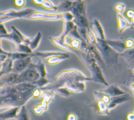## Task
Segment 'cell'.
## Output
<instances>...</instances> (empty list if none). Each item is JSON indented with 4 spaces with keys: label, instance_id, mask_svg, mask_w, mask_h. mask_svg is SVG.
<instances>
[{
    "label": "cell",
    "instance_id": "6da1fadb",
    "mask_svg": "<svg viewBox=\"0 0 134 120\" xmlns=\"http://www.w3.org/2000/svg\"><path fill=\"white\" fill-rule=\"evenodd\" d=\"M94 46L99 53L103 61L107 64L117 63L119 54L108 46L103 40L96 38V43Z\"/></svg>",
    "mask_w": 134,
    "mask_h": 120
},
{
    "label": "cell",
    "instance_id": "7a4b0ae2",
    "mask_svg": "<svg viewBox=\"0 0 134 120\" xmlns=\"http://www.w3.org/2000/svg\"><path fill=\"white\" fill-rule=\"evenodd\" d=\"M82 57L86 63L91 73L92 77L90 78V80H93L95 82L103 83L106 85H108L107 83L106 82L103 77L101 69L97 64L96 61L87 53L82 54Z\"/></svg>",
    "mask_w": 134,
    "mask_h": 120
},
{
    "label": "cell",
    "instance_id": "3957f363",
    "mask_svg": "<svg viewBox=\"0 0 134 120\" xmlns=\"http://www.w3.org/2000/svg\"><path fill=\"white\" fill-rule=\"evenodd\" d=\"M40 78L35 68V64L32 62L23 71L20 73L14 82V84L21 83H32Z\"/></svg>",
    "mask_w": 134,
    "mask_h": 120
},
{
    "label": "cell",
    "instance_id": "277c9868",
    "mask_svg": "<svg viewBox=\"0 0 134 120\" xmlns=\"http://www.w3.org/2000/svg\"><path fill=\"white\" fill-rule=\"evenodd\" d=\"M35 11V10L31 8H26L18 11L9 9L0 12V24L16 18H24Z\"/></svg>",
    "mask_w": 134,
    "mask_h": 120
},
{
    "label": "cell",
    "instance_id": "5b68a950",
    "mask_svg": "<svg viewBox=\"0 0 134 120\" xmlns=\"http://www.w3.org/2000/svg\"><path fill=\"white\" fill-rule=\"evenodd\" d=\"M61 13L58 14L48 13L41 12L35 11L29 15L25 17L24 18L36 20V19H43L46 20H57L60 19Z\"/></svg>",
    "mask_w": 134,
    "mask_h": 120
},
{
    "label": "cell",
    "instance_id": "8992f818",
    "mask_svg": "<svg viewBox=\"0 0 134 120\" xmlns=\"http://www.w3.org/2000/svg\"><path fill=\"white\" fill-rule=\"evenodd\" d=\"M31 57L13 60L12 66V72L19 74L25 70L31 63Z\"/></svg>",
    "mask_w": 134,
    "mask_h": 120
},
{
    "label": "cell",
    "instance_id": "52a82bcc",
    "mask_svg": "<svg viewBox=\"0 0 134 120\" xmlns=\"http://www.w3.org/2000/svg\"><path fill=\"white\" fill-rule=\"evenodd\" d=\"M65 36L61 34L60 36L57 37H49V39L51 42L54 46L59 47L64 50L73 52L77 55V53L75 50L73 49L69 45L67 44L65 42Z\"/></svg>",
    "mask_w": 134,
    "mask_h": 120
},
{
    "label": "cell",
    "instance_id": "ba28073f",
    "mask_svg": "<svg viewBox=\"0 0 134 120\" xmlns=\"http://www.w3.org/2000/svg\"><path fill=\"white\" fill-rule=\"evenodd\" d=\"M70 12L71 13L74 17L81 15H86V7L84 2L83 0L73 1Z\"/></svg>",
    "mask_w": 134,
    "mask_h": 120
},
{
    "label": "cell",
    "instance_id": "9c48e42d",
    "mask_svg": "<svg viewBox=\"0 0 134 120\" xmlns=\"http://www.w3.org/2000/svg\"><path fill=\"white\" fill-rule=\"evenodd\" d=\"M103 41L118 54L121 53L126 49L124 42L121 41L108 40L106 39L103 40Z\"/></svg>",
    "mask_w": 134,
    "mask_h": 120
},
{
    "label": "cell",
    "instance_id": "30bf717a",
    "mask_svg": "<svg viewBox=\"0 0 134 120\" xmlns=\"http://www.w3.org/2000/svg\"><path fill=\"white\" fill-rule=\"evenodd\" d=\"M64 87L68 90L74 92H81L84 89V84L80 81L68 82L63 84Z\"/></svg>",
    "mask_w": 134,
    "mask_h": 120
},
{
    "label": "cell",
    "instance_id": "8fae6325",
    "mask_svg": "<svg viewBox=\"0 0 134 120\" xmlns=\"http://www.w3.org/2000/svg\"><path fill=\"white\" fill-rule=\"evenodd\" d=\"M92 27H93L94 31L96 33L97 38L101 39V40L105 39V37L103 29L99 21H98V20L97 19L94 18L92 20Z\"/></svg>",
    "mask_w": 134,
    "mask_h": 120
},
{
    "label": "cell",
    "instance_id": "7c38bea8",
    "mask_svg": "<svg viewBox=\"0 0 134 120\" xmlns=\"http://www.w3.org/2000/svg\"><path fill=\"white\" fill-rule=\"evenodd\" d=\"M117 20L118 29L120 33H122L126 28L131 27V23H129L121 14L117 13Z\"/></svg>",
    "mask_w": 134,
    "mask_h": 120
},
{
    "label": "cell",
    "instance_id": "4fadbf2b",
    "mask_svg": "<svg viewBox=\"0 0 134 120\" xmlns=\"http://www.w3.org/2000/svg\"><path fill=\"white\" fill-rule=\"evenodd\" d=\"M103 93L107 94L110 97L122 95L125 93L121 90L118 86L115 85H111L108 88L101 91Z\"/></svg>",
    "mask_w": 134,
    "mask_h": 120
},
{
    "label": "cell",
    "instance_id": "5bb4252c",
    "mask_svg": "<svg viewBox=\"0 0 134 120\" xmlns=\"http://www.w3.org/2000/svg\"><path fill=\"white\" fill-rule=\"evenodd\" d=\"M74 24L79 27H84L88 28V22L86 15H81L74 17L72 20Z\"/></svg>",
    "mask_w": 134,
    "mask_h": 120
},
{
    "label": "cell",
    "instance_id": "9a60e30c",
    "mask_svg": "<svg viewBox=\"0 0 134 120\" xmlns=\"http://www.w3.org/2000/svg\"><path fill=\"white\" fill-rule=\"evenodd\" d=\"M18 108V107H13L0 113V118L5 120L16 117Z\"/></svg>",
    "mask_w": 134,
    "mask_h": 120
},
{
    "label": "cell",
    "instance_id": "2e32d148",
    "mask_svg": "<svg viewBox=\"0 0 134 120\" xmlns=\"http://www.w3.org/2000/svg\"><path fill=\"white\" fill-rule=\"evenodd\" d=\"M69 57V56L67 53H62L60 54L54 55L51 57H50L47 58V62L49 64H54L58 63L61 61L67 59Z\"/></svg>",
    "mask_w": 134,
    "mask_h": 120
},
{
    "label": "cell",
    "instance_id": "e0dca14e",
    "mask_svg": "<svg viewBox=\"0 0 134 120\" xmlns=\"http://www.w3.org/2000/svg\"><path fill=\"white\" fill-rule=\"evenodd\" d=\"M73 2L69 0H60L58 6H57V11L66 12H70Z\"/></svg>",
    "mask_w": 134,
    "mask_h": 120
},
{
    "label": "cell",
    "instance_id": "ac0fdd59",
    "mask_svg": "<svg viewBox=\"0 0 134 120\" xmlns=\"http://www.w3.org/2000/svg\"><path fill=\"white\" fill-rule=\"evenodd\" d=\"M0 37L1 38H5L9 40H10L14 42L16 45L21 43L20 39L19 37L17 35V34L13 30L10 33H7L4 35H0Z\"/></svg>",
    "mask_w": 134,
    "mask_h": 120
},
{
    "label": "cell",
    "instance_id": "d6986e66",
    "mask_svg": "<svg viewBox=\"0 0 134 120\" xmlns=\"http://www.w3.org/2000/svg\"><path fill=\"white\" fill-rule=\"evenodd\" d=\"M62 52H54V51H38L36 52H32L30 55L31 57H34V56H37V57H39L42 58H48L50 57L54 56V55H58V54H62Z\"/></svg>",
    "mask_w": 134,
    "mask_h": 120
},
{
    "label": "cell",
    "instance_id": "ffe728a7",
    "mask_svg": "<svg viewBox=\"0 0 134 120\" xmlns=\"http://www.w3.org/2000/svg\"><path fill=\"white\" fill-rule=\"evenodd\" d=\"M41 38H42V35L41 32L39 31L36 34L35 37L32 40H30L28 44V46L32 51L37 48V47L39 44V42L40 41Z\"/></svg>",
    "mask_w": 134,
    "mask_h": 120
},
{
    "label": "cell",
    "instance_id": "44dd1931",
    "mask_svg": "<svg viewBox=\"0 0 134 120\" xmlns=\"http://www.w3.org/2000/svg\"><path fill=\"white\" fill-rule=\"evenodd\" d=\"M10 28L12 29V30L14 31L16 34L17 35H18V36L19 37V39H20L21 41V43H24L25 45H28L30 40L29 38L26 37V36H25L22 33H21V32H20L15 26H10Z\"/></svg>",
    "mask_w": 134,
    "mask_h": 120
},
{
    "label": "cell",
    "instance_id": "7402d4cb",
    "mask_svg": "<svg viewBox=\"0 0 134 120\" xmlns=\"http://www.w3.org/2000/svg\"><path fill=\"white\" fill-rule=\"evenodd\" d=\"M16 50L17 52L25 53H32V50L29 47L28 45H26L22 43L16 45Z\"/></svg>",
    "mask_w": 134,
    "mask_h": 120
},
{
    "label": "cell",
    "instance_id": "603a6c76",
    "mask_svg": "<svg viewBox=\"0 0 134 120\" xmlns=\"http://www.w3.org/2000/svg\"><path fill=\"white\" fill-rule=\"evenodd\" d=\"M119 56H122L123 58L125 59L128 61L133 62V48L128 49V50L126 49L123 52L119 54Z\"/></svg>",
    "mask_w": 134,
    "mask_h": 120
},
{
    "label": "cell",
    "instance_id": "cb8c5ba5",
    "mask_svg": "<svg viewBox=\"0 0 134 120\" xmlns=\"http://www.w3.org/2000/svg\"><path fill=\"white\" fill-rule=\"evenodd\" d=\"M35 64L36 69L39 74L40 78H44L47 73L44 64L41 62L40 60H39L36 64Z\"/></svg>",
    "mask_w": 134,
    "mask_h": 120
},
{
    "label": "cell",
    "instance_id": "d4e9b609",
    "mask_svg": "<svg viewBox=\"0 0 134 120\" xmlns=\"http://www.w3.org/2000/svg\"><path fill=\"white\" fill-rule=\"evenodd\" d=\"M75 25L72 21H64L63 24V30L62 34L66 36L69 32L74 28Z\"/></svg>",
    "mask_w": 134,
    "mask_h": 120
},
{
    "label": "cell",
    "instance_id": "484cf974",
    "mask_svg": "<svg viewBox=\"0 0 134 120\" xmlns=\"http://www.w3.org/2000/svg\"><path fill=\"white\" fill-rule=\"evenodd\" d=\"M7 74L4 78L3 80L4 82L7 84H13L15 80L18 77V73L12 72V73H8Z\"/></svg>",
    "mask_w": 134,
    "mask_h": 120
},
{
    "label": "cell",
    "instance_id": "4316f807",
    "mask_svg": "<svg viewBox=\"0 0 134 120\" xmlns=\"http://www.w3.org/2000/svg\"><path fill=\"white\" fill-rule=\"evenodd\" d=\"M87 37L88 42L90 44L95 46L96 43V38L90 29V28H88L87 29Z\"/></svg>",
    "mask_w": 134,
    "mask_h": 120
},
{
    "label": "cell",
    "instance_id": "83f0119b",
    "mask_svg": "<svg viewBox=\"0 0 134 120\" xmlns=\"http://www.w3.org/2000/svg\"><path fill=\"white\" fill-rule=\"evenodd\" d=\"M87 28H84V27H79L77 28V32L80 36V37L87 43H90L88 42L87 37Z\"/></svg>",
    "mask_w": 134,
    "mask_h": 120
},
{
    "label": "cell",
    "instance_id": "f1b7e54d",
    "mask_svg": "<svg viewBox=\"0 0 134 120\" xmlns=\"http://www.w3.org/2000/svg\"><path fill=\"white\" fill-rule=\"evenodd\" d=\"M74 17L73 15L70 12H66L61 13V18L60 20L64 21H72Z\"/></svg>",
    "mask_w": 134,
    "mask_h": 120
},
{
    "label": "cell",
    "instance_id": "f546056e",
    "mask_svg": "<svg viewBox=\"0 0 134 120\" xmlns=\"http://www.w3.org/2000/svg\"><path fill=\"white\" fill-rule=\"evenodd\" d=\"M42 7H43L45 8L53 10L54 11H57V6H55L49 0H44L42 4L41 5Z\"/></svg>",
    "mask_w": 134,
    "mask_h": 120
},
{
    "label": "cell",
    "instance_id": "4dcf8cb0",
    "mask_svg": "<svg viewBox=\"0 0 134 120\" xmlns=\"http://www.w3.org/2000/svg\"><path fill=\"white\" fill-rule=\"evenodd\" d=\"M16 116L17 120H29L24 106L21 108L20 112L16 115Z\"/></svg>",
    "mask_w": 134,
    "mask_h": 120
},
{
    "label": "cell",
    "instance_id": "1f68e13d",
    "mask_svg": "<svg viewBox=\"0 0 134 120\" xmlns=\"http://www.w3.org/2000/svg\"><path fill=\"white\" fill-rule=\"evenodd\" d=\"M113 9L117 13H122L125 9V5L122 3H117L113 6Z\"/></svg>",
    "mask_w": 134,
    "mask_h": 120
},
{
    "label": "cell",
    "instance_id": "d6a6232c",
    "mask_svg": "<svg viewBox=\"0 0 134 120\" xmlns=\"http://www.w3.org/2000/svg\"><path fill=\"white\" fill-rule=\"evenodd\" d=\"M55 92L58 94L63 96H68L70 95L69 91L65 88H59L55 90Z\"/></svg>",
    "mask_w": 134,
    "mask_h": 120
},
{
    "label": "cell",
    "instance_id": "836d02e7",
    "mask_svg": "<svg viewBox=\"0 0 134 120\" xmlns=\"http://www.w3.org/2000/svg\"><path fill=\"white\" fill-rule=\"evenodd\" d=\"M48 82V80L45 78H40L38 80L32 83L36 86H42L44 85Z\"/></svg>",
    "mask_w": 134,
    "mask_h": 120
},
{
    "label": "cell",
    "instance_id": "e575fe53",
    "mask_svg": "<svg viewBox=\"0 0 134 120\" xmlns=\"http://www.w3.org/2000/svg\"><path fill=\"white\" fill-rule=\"evenodd\" d=\"M124 44L126 49H131L133 46V41L132 39H128L125 41Z\"/></svg>",
    "mask_w": 134,
    "mask_h": 120
},
{
    "label": "cell",
    "instance_id": "d590c367",
    "mask_svg": "<svg viewBox=\"0 0 134 120\" xmlns=\"http://www.w3.org/2000/svg\"><path fill=\"white\" fill-rule=\"evenodd\" d=\"M125 15H126V17H127L128 18L131 19V20H133L134 13H133V9H130L127 10L126 12Z\"/></svg>",
    "mask_w": 134,
    "mask_h": 120
},
{
    "label": "cell",
    "instance_id": "8d00e7d4",
    "mask_svg": "<svg viewBox=\"0 0 134 120\" xmlns=\"http://www.w3.org/2000/svg\"><path fill=\"white\" fill-rule=\"evenodd\" d=\"M25 3V0H14V4L18 7H23Z\"/></svg>",
    "mask_w": 134,
    "mask_h": 120
},
{
    "label": "cell",
    "instance_id": "74e56055",
    "mask_svg": "<svg viewBox=\"0 0 134 120\" xmlns=\"http://www.w3.org/2000/svg\"><path fill=\"white\" fill-rule=\"evenodd\" d=\"M7 31L3 24H0V35H4L7 34Z\"/></svg>",
    "mask_w": 134,
    "mask_h": 120
},
{
    "label": "cell",
    "instance_id": "f35d334b",
    "mask_svg": "<svg viewBox=\"0 0 134 120\" xmlns=\"http://www.w3.org/2000/svg\"><path fill=\"white\" fill-rule=\"evenodd\" d=\"M33 3H34L36 5H40L42 4V3L43 2V1L44 0H31Z\"/></svg>",
    "mask_w": 134,
    "mask_h": 120
},
{
    "label": "cell",
    "instance_id": "ab89813d",
    "mask_svg": "<svg viewBox=\"0 0 134 120\" xmlns=\"http://www.w3.org/2000/svg\"><path fill=\"white\" fill-rule=\"evenodd\" d=\"M67 120H76V117L73 114H70L68 116Z\"/></svg>",
    "mask_w": 134,
    "mask_h": 120
},
{
    "label": "cell",
    "instance_id": "60d3db41",
    "mask_svg": "<svg viewBox=\"0 0 134 120\" xmlns=\"http://www.w3.org/2000/svg\"><path fill=\"white\" fill-rule=\"evenodd\" d=\"M133 117L134 116L133 113H130L127 115V120H133Z\"/></svg>",
    "mask_w": 134,
    "mask_h": 120
},
{
    "label": "cell",
    "instance_id": "b9f144b4",
    "mask_svg": "<svg viewBox=\"0 0 134 120\" xmlns=\"http://www.w3.org/2000/svg\"><path fill=\"white\" fill-rule=\"evenodd\" d=\"M7 52H8L3 50L2 49H1V47H0V53H7Z\"/></svg>",
    "mask_w": 134,
    "mask_h": 120
},
{
    "label": "cell",
    "instance_id": "7bdbcfd3",
    "mask_svg": "<svg viewBox=\"0 0 134 120\" xmlns=\"http://www.w3.org/2000/svg\"><path fill=\"white\" fill-rule=\"evenodd\" d=\"M4 73H4L3 71H2V70H1V71H0V77H1L2 74H4Z\"/></svg>",
    "mask_w": 134,
    "mask_h": 120
},
{
    "label": "cell",
    "instance_id": "ee69618b",
    "mask_svg": "<svg viewBox=\"0 0 134 120\" xmlns=\"http://www.w3.org/2000/svg\"><path fill=\"white\" fill-rule=\"evenodd\" d=\"M1 38L0 37V47H1Z\"/></svg>",
    "mask_w": 134,
    "mask_h": 120
},
{
    "label": "cell",
    "instance_id": "f6af8a7d",
    "mask_svg": "<svg viewBox=\"0 0 134 120\" xmlns=\"http://www.w3.org/2000/svg\"><path fill=\"white\" fill-rule=\"evenodd\" d=\"M69 1H72V2H73V1H76V0H69Z\"/></svg>",
    "mask_w": 134,
    "mask_h": 120
},
{
    "label": "cell",
    "instance_id": "bcb514c9",
    "mask_svg": "<svg viewBox=\"0 0 134 120\" xmlns=\"http://www.w3.org/2000/svg\"><path fill=\"white\" fill-rule=\"evenodd\" d=\"M0 120H3V119H1V118H0Z\"/></svg>",
    "mask_w": 134,
    "mask_h": 120
}]
</instances>
